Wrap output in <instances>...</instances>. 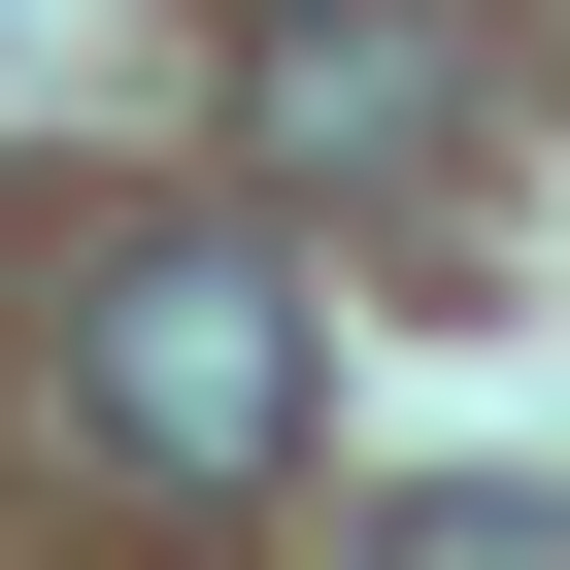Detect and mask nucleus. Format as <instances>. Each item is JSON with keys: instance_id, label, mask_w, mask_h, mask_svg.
I'll return each mask as SVG.
<instances>
[{"instance_id": "obj_1", "label": "nucleus", "mask_w": 570, "mask_h": 570, "mask_svg": "<svg viewBox=\"0 0 570 570\" xmlns=\"http://www.w3.org/2000/svg\"><path fill=\"white\" fill-rule=\"evenodd\" d=\"M303 403H336V336H303L268 235H101V268H68V436H101L135 503H268Z\"/></svg>"}, {"instance_id": "obj_2", "label": "nucleus", "mask_w": 570, "mask_h": 570, "mask_svg": "<svg viewBox=\"0 0 570 570\" xmlns=\"http://www.w3.org/2000/svg\"><path fill=\"white\" fill-rule=\"evenodd\" d=\"M268 168H303V202L436 168V0H303V35H268Z\"/></svg>"}, {"instance_id": "obj_3", "label": "nucleus", "mask_w": 570, "mask_h": 570, "mask_svg": "<svg viewBox=\"0 0 570 570\" xmlns=\"http://www.w3.org/2000/svg\"><path fill=\"white\" fill-rule=\"evenodd\" d=\"M370 570H570V470H436V503H370Z\"/></svg>"}]
</instances>
